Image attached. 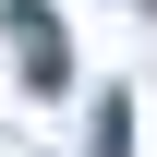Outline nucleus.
Wrapping results in <instances>:
<instances>
[{"mask_svg":"<svg viewBox=\"0 0 157 157\" xmlns=\"http://www.w3.org/2000/svg\"><path fill=\"white\" fill-rule=\"evenodd\" d=\"M12 48H24V85H60V24L36 12V0L12 12Z\"/></svg>","mask_w":157,"mask_h":157,"instance_id":"obj_1","label":"nucleus"}]
</instances>
